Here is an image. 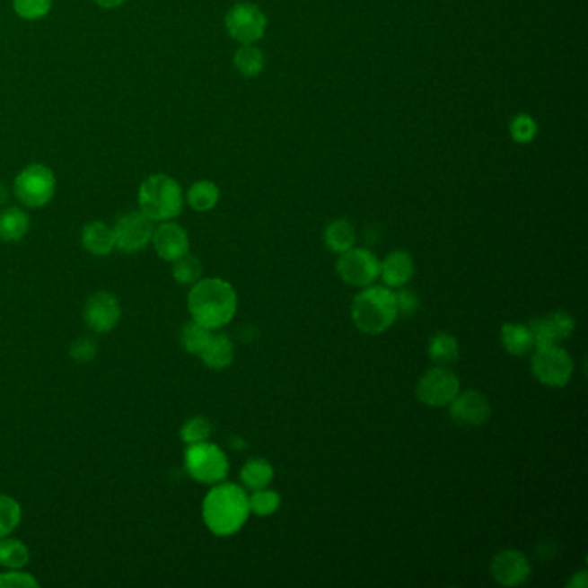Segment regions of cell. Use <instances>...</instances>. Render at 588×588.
<instances>
[{
	"label": "cell",
	"mask_w": 588,
	"mask_h": 588,
	"mask_svg": "<svg viewBox=\"0 0 588 588\" xmlns=\"http://www.w3.org/2000/svg\"><path fill=\"white\" fill-rule=\"evenodd\" d=\"M249 514V497L237 483H216L202 502V520L218 537L235 535Z\"/></svg>",
	"instance_id": "6da1fadb"
},
{
	"label": "cell",
	"mask_w": 588,
	"mask_h": 588,
	"mask_svg": "<svg viewBox=\"0 0 588 588\" xmlns=\"http://www.w3.org/2000/svg\"><path fill=\"white\" fill-rule=\"evenodd\" d=\"M237 305L235 288L221 278L198 280L189 294L192 320L209 329L226 327L235 318Z\"/></svg>",
	"instance_id": "7a4b0ae2"
},
{
	"label": "cell",
	"mask_w": 588,
	"mask_h": 588,
	"mask_svg": "<svg viewBox=\"0 0 588 588\" xmlns=\"http://www.w3.org/2000/svg\"><path fill=\"white\" fill-rule=\"evenodd\" d=\"M183 189L173 176L164 173L147 176L138 189L140 211L157 223L178 218L183 211Z\"/></svg>",
	"instance_id": "3957f363"
},
{
	"label": "cell",
	"mask_w": 588,
	"mask_h": 588,
	"mask_svg": "<svg viewBox=\"0 0 588 588\" xmlns=\"http://www.w3.org/2000/svg\"><path fill=\"white\" fill-rule=\"evenodd\" d=\"M397 316V299L387 286H366L352 303V321L368 335L387 331Z\"/></svg>",
	"instance_id": "277c9868"
},
{
	"label": "cell",
	"mask_w": 588,
	"mask_h": 588,
	"mask_svg": "<svg viewBox=\"0 0 588 588\" xmlns=\"http://www.w3.org/2000/svg\"><path fill=\"white\" fill-rule=\"evenodd\" d=\"M57 190V180L54 171L40 164H28L14 178V196L24 207L40 209L45 207Z\"/></svg>",
	"instance_id": "5b68a950"
},
{
	"label": "cell",
	"mask_w": 588,
	"mask_h": 588,
	"mask_svg": "<svg viewBox=\"0 0 588 588\" xmlns=\"http://www.w3.org/2000/svg\"><path fill=\"white\" fill-rule=\"evenodd\" d=\"M183 461L189 475L204 485H216L224 481L230 471L226 454L209 440L189 445Z\"/></svg>",
	"instance_id": "8992f818"
},
{
	"label": "cell",
	"mask_w": 588,
	"mask_h": 588,
	"mask_svg": "<svg viewBox=\"0 0 588 588\" xmlns=\"http://www.w3.org/2000/svg\"><path fill=\"white\" fill-rule=\"evenodd\" d=\"M531 371L545 387H566L573 376L575 364L566 349L557 344L537 347L531 359Z\"/></svg>",
	"instance_id": "52a82bcc"
},
{
	"label": "cell",
	"mask_w": 588,
	"mask_h": 588,
	"mask_svg": "<svg viewBox=\"0 0 588 588\" xmlns=\"http://www.w3.org/2000/svg\"><path fill=\"white\" fill-rule=\"evenodd\" d=\"M461 392L459 378L445 366H435L426 371L416 387L417 399L430 408H445Z\"/></svg>",
	"instance_id": "ba28073f"
},
{
	"label": "cell",
	"mask_w": 588,
	"mask_h": 588,
	"mask_svg": "<svg viewBox=\"0 0 588 588\" xmlns=\"http://www.w3.org/2000/svg\"><path fill=\"white\" fill-rule=\"evenodd\" d=\"M266 16L261 9L254 4L241 2L233 5L224 18V26L228 35L239 44H256L264 37L266 31Z\"/></svg>",
	"instance_id": "9c48e42d"
},
{
	"label": "cell",
	"mask_w": 588,
	"mask_h": 588,
	"mask_svg": "<svg viewBox=\"0 0 588 588\" xmlns=\"http://www.w3.org/2000/svg\"><path fill=\"white\" fill-rule=\"evenodd\" d=\"M340 278L357 288H366L380 276V261L368 249H349L340 254L337 261Z\"/></svg>",
	"instance_id": "30bf717a"
},
{
	"label": "cell",
	"mask_w": 588,
	"mask_h": 588,
	"mask_svg": "<svg viewBox=\"0 0 588 588\" xmlns=\"http://www.w3.org/2000/svg\"><path fill=\"white\" fill-rule=\"evenodd\" d=\"M114 235H116V249L127 254L138 252L153 241L154 221L147 218L140 209L131 211L118 219L114 226Z\"/></svg>",
	"instance_id": "8fae6325"
},
{
	"label": "cell",
	"mask_w": 588,
	"mask_h": 588,
	"mask_svg": "<svg viewBox=\"0 0 588 588\" xmlns=\"http://www.w3.org/2000/svg\"><path fill=\"white\" fill-rule=\"evenodd\" d=\"M490 573L494 580L502 587H520L528 582L531 575V566L523 552L514 549H505L494 556Z\"/></svg>",
	"instance_id": "7c38bea8"
},
{
	"label": "cell",
	"mask_w": 588,
	"mask_h": 588,
	"mask_svg": "<svg viewBox=\"0 0 588 588\" xmlns=\"http://www.w3.org/2000/svg\"><path fill=\"white\" fill-rule=\"evenodd\" d=\"M83 320L95 333H110L121 320L119 301L110 292L93 294L83 309Z\"/></svg>",
	"instance_id": "4fadbf2b"
},
{
	"label": "cell",
	"mask_w": 588,
	"mask_h": 588,
	"mask_svg": "<svg viewBox=\"0 0 588 588\" xmlns=\"http://www.w3.org/2000/svg\"><path fill=\"white\" fill-rule=\"evenodd\" d=\"M451 406V417L461 426H481L492 416V404L478 391L459 392Z\"/></svg>",
	"instance_id": "5bb4252c"
},
{
	"label": "cell",
	"mask_w": 588,
	"mask_h": 588,
	"mask_svg": "<svg viewBox=\"0 0 588 588\" xmlns=\"http://www.w3.org/2000/svg\"><path fill=\"white\" fill-rule=\"evenodd\" d=\"M528 327L533 335V346L545 347L567 340L575 331L576 321L566 311H557L544 318H535Z\"/></svg>",
	"instance_id": "9a60e30c"
},
{
	"label": "cell",
	"mask_w": 588,
	"mask_h": 588,
	"mask_svg": "<svg viewBox=\"0 0 588 588\" xmlns=\"http://www.w3.org/2000/svg\"><path fill=\"white\" fill-rule=\"evenodd\" d=\"M153 243L154 250L162 261H176L190 250L187 230L173 219L162 221L157 228H154Z\"/></svg>",
	"instance_id": "2e32d148"
},
{
	"label": "cell",
	"mask_w": 588,
	"mask_h": 588,
	"mask_svg": "<svg viewBox=\"0 0 588 588\" xmlns=\"http://www.w3.org/2000/svg\"><path fill=\"white\" fill-rule=\"evenodd\" d=\"M380 276L391 288H402L414 276V261L409 252L395 250L380 262Z\"/></svg>",
	"instance_id": "e0dca14e"
},
{
	"label": "cell",
	"mask_w": 588,
	"mask_h": 588,
	"mask_svg": "<svg viewBox=\"0 0 588 588\" xmlns=\"http://www.w3.org/2000/svg\"><path fill=\"white\" fill-rule=\"evenodd\" d=\"M82 245L92 256L104 258L116 249L114 228L104 221H92L82 230Z\"/></svg>",
	"instance_id": "ac0fdd59"
},
{
	"label": "cell",
	"mask_w": 588,
	"mask_h": 588,
	"mask_svg": "<svg viewBox=\"0 0 588 588\" xmlns=\"http://www.w3.org/2000/svg\"><path fill=\"white\" fill-rule=\"evenodd\" d=\"M204 364L211 370L221 371L228 368L235 359V346L232 338L224 333H213L207 346L198 354Z\"/></svg>",
	"instance_id": "d6986e66"
},
{
	"label": "cell",
	"mask_w": 588,
	"mask_h": 588,
	"mask_svg": "<svg viewBox=\"0 0 588 588\" xmlns=\"http://www.w3.org/2000/svg\"><path fill=\"white\" fill-rule=\"evenodd\" d=\"M30 230V216L22 207H7L0 213V240L16 243L26 237Z\"/></svg>",
	"instance_id": "ffe728a7"
},
{
	"label": "cell",
	"mask_w": 588,
	"mask_h": 588,
	"mask_svg": "<svg viewBox=\"0 0 588 588\" xmlns=\"http://www.w3.org/2000/svg\"><path fill=\"white\" fill-rule=\"evenodd\" d=\"M502 347L511 355H524L533 349L531 329L520 323H504L501 328Z\"/></svg>",
	"instance_id": "44dd1931"
},
{
	"label": "cell",
	"mask_w": 588,
	"mask_h": 588,
	"mask_svg": "<svg viewBox=\"0 0 588 588\" xmlns=\"http://www.w3.org/2000/svg\"><path fill=\"white\" fill-rule=\"evenodd\" d=\"M187 202L197 213H207L215 209L219 202V189L209 180H198L190 185L187 192Z\"/></svg>",
	"instance_id": "7402d4cb"
},
{
	"label": "cell",
	"mask_w": 588,
	"mask_h": 588,
	"mask_svg": "<svg viewBox=\"0 0 588 588\" xmlns=\"http://www.w3.org/2000/svg\"><path fill=\"white\" fill-rule=\"evenodd\" d=\"M240 478L247 488L259 490L266 488L273 481L275 470L266 459H249L240 471Z\"/></svg>",
	"instance_id": "603a6c76"
},
{
	"label": "cell",
	"mask_w": 588,
	"mask_h": 588,
	"mask_svg": "<svg viewBox=\"0 0 588 588\" xmlns=\"http://www.w3.org/2000/svg\"><path fill=\"white\" fill-rule=\"evenodd\" d=\"M355 230L347 219H335L325 230V243L335 254H342L354 247Z\"/></svg>",
	"instance_id": "cb8c5ba5"
},
{
	"label": "cell",
	"mask_w": 588,
	"mask_h": 588,
	"mask_svg": "<svg viewBox=\"0 0 588 588\" xmlns=\"http://www.w3.org/2000/svg\"><path fill=\"white\" fill-rule=\"evenodd\" d=\"M430 359L436 366H451L459 359L458 340L447 333H436L428 342Z\"/></svg>",
	"instance_id": "d4e9b609"
},
{
	"label": "cell",
	"mask_w": 588,
	"mask_h": 588,
	"mask_svg": "<svg viewBox=\"0 0 588 588\" xmlns=\"http://www.w3.org/2000/svg\"><path fill=\"white\" fill-rule=\"evenodd\" d=\"M30 563V549L20 539H0V566L7 569H22Z\"/></svg>",
	"instance_id": "484cf974"
},
{
	"label": "cell",
	"mask_w": 588,
	"mask_h": 588,
	"mask_svg": "<svg viewBox=\"0 0 588 588\" xmlns=\"http://www.w3.org/2000/svg\"><path fill=\"white\" fill-rule=\"evenodd\" d=\"M264 54L261 48L254 44L241 45L239 50L235 52L233 65L237 67L241 76L245 78H254L264 69Z\"/></svg>",
	"instance_id": "4316f807"
},
{
	"label": "cell",
	"mask_w": 588,
	"mask_h": 588,
	"mask_svg": "<svg viewBox=\"0 0 588 588\" xmlns=\"http://www.w3.org/2000/svg\"><path fill=\"white\" fill-rule=\"evenodd\" d=\"M211 337H213V329L202 327L200 323H197L192 320L190 323H187L185 327L181 328L180 340H181L183 349L198 355L204 350V347L207 346Z\"/></svg>",
	"instance_id": "83f0119b"
},
{
	"label": "cell",
	"mask_w": 588,
	"mask_h": 588,
	"mask_svg": "<svg viewBox=\"0 0 588 588\" xmlns=\"http://www.w3.org/2000/svg\"><path fill=\"white\" fill-rule=\"evenodd\" d=\"M22 518L20 502L13 499L11 496L0 494V539L9 537L20 526Z\"/></svg>",
	"instance_id": "f1b7e54d"
},
{
	"label": "cell",
	"mask_w": 588,
	"mask_h": 588,
	"mask_svg": "<svg viewBox=\"0 0 588 588\" xmlns=\"http://www.w3.org/2000/svg\"><path fill=\"white\" fill-rule=\"evenodd\" d=\"M202 276V262L194 254L187 252L185 256L173 261V278L178 285H194Z\"/></svg>",
	"instance_id": "f546056e"
},
{
	"label": "cell",
	"mask_w": 588,
	"mask_h": 588,
	"mask_svg": "<svg viewBox=\"0 0 588 588\" xmlns=\"http://www.w3.org/2000/svg\"><path fill=\"white\" fill-rule=\"evenodd\" d=\"M282 504V497L278 492L275 490H268V488H259L254 490V494L249 497V507L250 513L258 514V516H271L278 511Z\"/></svg>",
	"instance_id": "4dcf8cb0"
},
{
	"label": "cell",
	"mask_w": 588,
	"mask_h": 588,
	"mask_svg": "<svg viewBox=\"0 0 588 588\" xmlns=\"http://www.w3.org/2000/svg\"><path fill=\"white\" fill-rule=\"evenodd\" d=\"M211 435H213V425H211V421L207 417H202V416L190 417L180 430V438L187 445L206 442V440L211 438Z\"/></svg>",
	"instance_id": "1f68e13d"
},
{
	"label": "cell",
	"mask_w": 588,
	"mask_h": 588,
	"mask_svg": "<svg viewBox=\"0 0 588 588\" xmlns=\"http://www.w3.org/2000/svg\"><path fill=\"white\" fill-rule=\"evenodd\" d=\"M54 0H13L14 13L24 22H40L52 11Z\"/></svg>",
	"instance_id": "d6a6232c"
},
{
	"label": "cell",
	"mask_w": 588,
	"mask_h": 588,
	"mask_svg": "<svg viewBox=\"0 0 588 588\" xmlns=\"http://www.w3.org/2000/svg\"><path fill=\"white\" fill-rule=\"evenodd\" d=\"M509 131H511V136L514 142L528 144L537 136V121L533 118H530L528 114H518L511 121Z\"/></svg>",
	"instance_id": "836d02e7"
},
{
	"label": "cell",
	"mask_w": 588,
	"mask_h": 588,
	"mask_svg": "<svg viewBox=\"0 0 588 588\" xmlns=\"http://www.w3.org/2000/svg\"><path fill=\"white\" fill-rule=\"evenodd\" d=\"M39 585L40 584L33 575L22 569H7L5 573H0V588H37Z\"/></svg>",
	"instance_id": "e575fe53"
},
{
	"label": "cell",
	"mask_w": 588,
	"mask_h": 588,
	"mask_svg": "<svg viewBox=\"0 0 588 588\" xmlns=\"http://www.w3.org/2000/svg\"><path fill=\"white\" fill-rule=\"evenodd\" d=\"M97 352H99V346L92 337H80L71 344L69 355L76 363H90L97 357Z\"/></svg>",
	"instance_id": "d590c367"
},
{
	"label": "cell",
	"mask_w": 588,
	"mask_h": 588,
	"mask_svg": "<svg viewBox=\"0 0 588 588\" xmlns=\"http://www.w3.org/2000/svg\"><path fill=\"white\" fill-rule=\"evenodd\" d=\"M395 299H397L399 314L413 316L414 312L417 311V307H419V301H417L416 294L411 290H400L399 294H395Z\"/></svg>",
	"instance_id": "8d00e7d4"
},
{
	"label": "cell",
	"mask_w": 588,
	"mask_h": 588,
	"mask_svg": "<svg viewBox=\"0 0 588 588\" xmlns=\"http://www.w3.org/2000/svg\"><path fill=\"white\" fill-rule=\"evenodd\" d=\"M588 585L587 571H580L576 575H573V578L567 582L569 588H585Z\"/></svg>",
	"instance_id": "74e56055"
},
{
	"label": "cell",
	"mask_w": 588,
	"mask_h": 588,
	"mask_svg": "<svg viewBox=\"0 0 588 588\" xmlns=\"http://www.w3.org/2000/svg\"><path fill=\"white\" fill-rule=\"evenodd\" d=\"M92 2L102 9H116L121 7L127 0H92Z\"/></svg>",
	"instance_id": "f35d334b"
},
{
	"label": "cell",
	"mask_w": 588,
	"mask_h": 588,
	"mask_svg": "<svg viewBox=\"0 0 588 588\" xmlns=\"http://www.w3.org/2000/svg\"><path fill=\"white\" fill-rule=\"evenodd\" d=\"M7 198H9V190H7V187L0 181V207L7 202Z\"/></svg>",
	"instance_id": "ab89813d"
}]
</instances>
